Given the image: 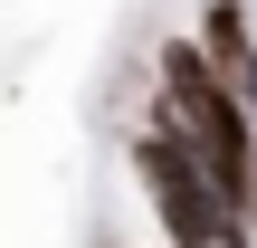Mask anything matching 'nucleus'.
<instances>
[{
    "label": "nucleus",
    "mask_w": 257,
    "mask_h": 248,
    "mask_svg": "<svg viewBox=\"0 0 257 248\" xmlns=\"http://www.w3.org/2000/svg\"><path fill=\"white\" fill-rule=\"evenodd\" d=\"M124 162H134V182H143L153 220L172 229V248H257V220L219 201V182L200 172V153L181 143V124H172V105H162V96L143 105V124H134V143H124Z\"/></svg>",
    "instance_id": "f03ea898"
},
{
    "label": "nucleus",
    "mask_w": 257,
    "mask_h": 248,
    "mask_svg": "<svg viewBox=\"0 0 257 248\" xmlns=\"http://www.w3.org/2000/svg\"><path fill=\"white\" fill-rule=\"evenodd\" d=\"M153 96L172 105L181 143L200 153V172L219 182V201L257 220V105L210 67L200 38H162V48H153Z\"/></svg>",
    "instance_id": "f257e3e1"
}]
</instances>
